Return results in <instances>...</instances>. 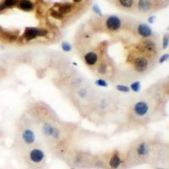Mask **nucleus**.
Instances as JSON below:
<instances>
[{
    "label": "nucleus",
    "mask_w": 169,
    "mask_h": 169,
    "mask_svg": "<svg viewBox=\"0 0 169 169\" xmlns=\"http://www.w3.org/2000/svg\"><path fill=\"white\" fill-rule=\"evenodd\" d=\"M2 3L5 6V9H8L16 6L19 3V0H4Z\"/></svg>",
    "instance_id": "aec40b11"
},
{
    "label": "nucleus",
    "mask_w": 169,
    "mask_h": 169,
    "mask_svg": "<svg viewBox=\"0 0 169 169\" xmlns=\"http://www.w3.org/2000/svg\"><path fill=\"white\" fill-rule=\"evenodd\" d=\"M122 163L121 157L119 156V154L118 151H115L114 153L113 154V155L111 156L110 160H109V166L112 168L116 169L118 168Z\"/></svg>",
    "instance_id": "f8f14e48"
},
{
    "label": "nucleus",
    "mask_w": 169,
    "mask_h": 169,
    "mask_svg": "<svg viewBox=\"0 0 169 169\" xmlns=\"http://www.w3.org/2000/svg\"><path fill=\"white\" fill-rule=\"evenodd\" d=\"M135 50L145 54L149 57L157 59L162 52L161 42L157 37H150L145 39H140L137 43H135Z\"/></svg>",
    "instance_id": "423d86ee"
},
{
    "label": "nucleus",
    "mask_w": 169,
    "mask_h": 169,
    "mask_svg": "<svg viewBox=\"0 0 169 169\" xmlns=\"http://www.w3.org/2000/svg\"><path fill=\"white\" fill-rule=\"evenodd\" d=\"M114 87L117 91L120 92L122 94H128L131 91L129 89V86H126V85H123V84H117V85H115Z\"/></svg>",
    "instance_id": "dca6fc26"
},
{
    "label": "nucleus",
    "mask_w": 169,
    "mask_h": 169,
    "mask_svg": "<svg viewBox=\"0 0 169 169\" xmlns=\"http://www.w3.org/2000/svg\"><path fill=\"white\" fill-rule=\"evenodd\" d=\"M169 46V34L166 33L162 37V42H161V49L162 51H166Z\"/></svg>",
    "instance_id": "f3484780"
},
{
    "label": "nucleus",
    "mask_w": 169,
    "mask_h": 169,
    "mask_svg": "<svg viewBox=\"0 0 169 169\" xmlns=\"http://www.w3.org/2000/svg\"><path fill=\"white\" fill-rule=\"evenodd\" d=\"M36 129L32 120L27 115H22L16 123L14 145L24 151L35 145L36 141Z\"/></svg>",
    "instance_id": "f03ea898"
},
{
    "label": "nucleus",
    "mask_w": 169,
    "mask_h": 169,
    "mask_svg": "<svg viewBox=\"0 0 169 169\" xmlns=\"http://www.w3.org/2000/svg\"><path fill=\"white\" fill-rule=\"evenodd\" d=\"M47 34L48 31L46 29H41L37 27H27L20 37L26 41H31L39 37H45L47 36Z\"/></svg>",
    "instance_id": "6e6552de"
},
{
    "label": "nucleus",
    "mask_w": 169,
    "mask_h": 169,
    "mask_svg": "<svg viewBox=\"0 0 169 169\" xmlns=\"http://www.w3.org/2000/svg\"><path fill=\"white\" fill-rule=\"evenodd\" d=\"M159 143L155 138H150L145 135L140 136L131 144V146L128 152V162L136 161L142 162L147 160Z\"/></svg>",
    "instance_id": "7ed1b4c3"
},
{
    "label": "nucleus",
    "mask_w": 169,
    "mask_h": 169,
    "mask_svg": "<svg viewBox=\"0 0 169 169\" xmlns=\"http://www.w3.org/2000/svg\"><path fill=\"white\" fill-rule=\"evenodd\" d=\"M82 0H74V3H81Z\"/></svg>",
    "instance_id": "a878e982"
},
{
    "label": "nucleus",
    "mask_w": 169,
    "mask_h": 169,
    "mask_svg": "<svg viewBox=\"0 0 169 169\" xmlns=\"http://www.w3.org/2000/svg\"><path fill=\"white\" fill-rule=\"evenodd\" d=\"M155 20V16H151V17H150L148 19V22L150 24H153L154 23V21Z\"/></svg>",
    "instance_id": "393cba45"
},
{
    "label": "nucleus",
    "mask_w": 169,
    "mask_h": 169,
    "mask_svg": "<svg viewBox=\"0 0 169 169\" xmlns=\"http://www.w3.org/2000/svg\"><path fill=\"white\" fill-rule=\"evenodd\" d=\"M129 89H130V91H132L134 93H135V94H138V93L140 91V89H141V84H140V81L135 80V81H133L132 82H130Z\"/></svg>",
    "instance_id": "4468645a"
},
{
    "label": "nucleus",
    "mask_w": 169,
    "mask_h": 169,
    "mask_svg": "<svg viewBox=\"0 0 169 169\" xmlns=\"http://www.w3.org/2000/svg\"><path fill=\"white\" fill-rule=\"evenodd\" d=\"M104 26H105V29L109 33L114 34L121 31L123 23H122L121 19L118 16L111 15L106 19Z\"/></svg>",
    "instance_id": "1a4fd4ad"
},
{
    "label": "nucleus",
    "mask_w": 169,
    "mask_h": 169,
    "mask_svg": "<svg viewBox=\"0 0 169 169\" xmlns=\"http://www.w3.org/2000/svg\"><path fill=\"white\" fill-rule=\"evenodd\" d=\"M123 111V120H122V130H134L145 127L155 118H162L165 113L167 103L161 102L145 91L143 94L137 95L128 100ZM119 125V126H120Z\"/></svg>",
    "instance_id": "f257e3e1"
},
{
    "label": "nucleus",
    "mask_w": 169,
    "mask_h": 169,
    "mask_svg": "<svg viewBox=\"0 0 169 169\" xmlns=\"http://www.w3.org/2000/svg\"><path fill=\"white\" fill-rule=\"evenodd\" d=\"M157 169H165V168H157Z\"/></svg>",
    "instance_id": "bb28decb"
},
{
    "label": "nucleus",
    "mask_w": 169,
    "mask_h": 169,
    "mask_svg": "<svg viewBox=\"0 0 169 169\" xmlns=\"http://www.w3.org/2000/svg\"><path fill=\"white\" fill-rule=\"evenodd\" d=\"M95 85L96 86H99V87H108V82L104 78H99V79L95 81Z\"/></svg>",
    "instance_id": "6ab92c4d"
},
{
    "label": "nucleus",
    "mask_w": 169,
    "mask_h": 169,
    "mask_svg": "<svg viewBox=\"0 0 169 169\" xmlns=\"http://www.w3.org/2000/svg\"><path fill=\"white\" fill-rule=\"evenodd\" d=\"M51 15H52L53 18H55V19H58V20H61V19L63 18V15L61 13H59L58 10H52Z\"/></svg>",
    "instance_id": "5701e85b"
},
{
    "label": "nucleus",
    "mask_w": 169,
    "mask_h": 169,
    "mask_svg": "<svg viewBox=\"0 0 169 169\" xmlns=\"http://www.w3.org/2000/svg\"><path fill=\"white\" fill-rule=\"evenodd\" d=\"M135 35L139 36L140 39H145L155 37V34L153 32L152 29L149 26L145 23H140L135 28Z\"/></svg>",
    "instance_id": "9d476101"
},
{
    "label": "nucleus",
    "mask_w": 169,
    "mask_h": 169,
    "mask_svg": "<svg viewBox=\"0 0 169 169\" xmlns=\"http://www.w3.org/2000/svg\"><path fill=\"white\" fill-rule=\"evenodd\" d=\"M81 53H82L81 54L82 59L84 61L85 64L89 68L94 71L96 67L97 66V64L101 59L102 56L106 53V52L101 48V47H98L92 49L87 48Z\"/></svg>",
    "instance_id": "0eeeda50"
},
{
    "label": "nucleus",
    "mask_w": 169,
    "mask_h": 169,
    "mask_svg": "<svg viewBox=\"0 0 169 169\" xmlns=\"http://www.w3.org/2000/svg\"><path fill=\"white\" fill-rule=\"evenodd\" d=\"M127 62L130 66V71L135 76H143L149 74L154 68L157 59L152 58L133 48L128 53Z\"/></svg>",
    "instance_id": "20e7f679"
},
{
    "label": "nucleus",
    "mask_w": 169,
    "mask_h": 169,
    "mask_svg": "<svg viewBox=\"0 0 169 169\" xmlns=\"http://www.w3.org/2000/svg\"><path fill=\"white\" fill-rule=\"evenodd\" d=\"M61 47H62L63 51H64V52H71L73 49V46L68 41H63L61 43Z\"/></svg>",
    "instance_id": "412c9836"
},
{
    "label": "nucleus",
    "mask_w": 169,
    "mask_h": 169,
    "mask_svg": "<svg viewBox=\"0 0 169 169\" xmlns=\"http://www.w3.org/2000/svg\"><path fill=\"white\" fill-rule=\"evenodd\" d=\"M58 11L61 13L63 15L66 14L68 13H70L72 11V4H61L60 6L58 7Z\"/></svg>",
    "instance_id": "2eb2a0df"
},
{
    "label": "nucleus",
    "mask_w": 169,
    "mask_h": 169,
    "mask_svg": "<svg viewBox=\"0 0 169 169\" xmlns=\"http://www.w3.org/2000/svg\"><path fill=\"white\" fill-rule=\"evenodd\" d=\"M18 6L21 10L30 12L34 9L33 3L30 0H19Z\"/></svg>",
    "instance_id": "ddd939ff"
},
{
    "label": "nucleus",
    "mask_w": 169,
    "mask_h": 169,
    "mask_svg": "<svg viewBox=\"0 0 169 169\" xmlns=\"http://www.w3.org/2000/svg\"><path fill=\"white\" fill-rule=\"evenodd\" d=\"M169 59V54L168 53H163L161 56H159L158 57V58H157V62L159 63H165V62H167V61Z\"/></svg>",
    "instance_id": "4be33fe9"
},
{
    "label": "nucleus",
    "mask_w": 169,
    "mask_h": 169,
    "mask_svg": "<svg viewBox=\"0 0 169 169\" xmlns=\"http://www.w3.org/2000/svg\"><path fill=\"white\" fill-rule=\"evenodd\" d=\"M137 8L140 12L147 13L152 8V3L150 0H139L137 4Z\"/></svg>",
    "instance_id": "9b49d317"
},
{
    "label": "nucleus",
    "mask_w": 169,
    "mask_h": 169,
    "mask_svg": "<svg viewBox=\"0 0 169 169\" xmlns=\"http://www.w3.org/2000/svg\"><path fill=\"white\" fill-rule=\"evenodd\" d=\"M93 11H94L96 14H98L99 16H102V13H101V9L99 8V6H98L97 4H95L94 6H93Z\"/></svg>",
    "instance_id": "b1692460"
},
{
    "label": "nucleus",
    "mask_w": 169,
    "mask_h": 169,
    "mask_svg": "<svg viewBox=\"0 0 169 169\" xmlns=\"http://www.w3.org/2000/svg\"><path fill=\"white\" fill-rule=\"evenodd\" d=\"M118 4L123 9H130L134 5V0H118Z\"/></svg>",
    "instance_id": "a211bd4d"
},
{
    "label": "nucleus",
    "mask_w": 169,
    "mask_h": 169,
    "mask_svg": "<svg viewBox=\"0 0 169 169\" xmlns=\"http://www.w3.org/2000/svg\"><path fill=\"white\" fill-rule=\"evenodd\" d=\"M24 152V158L26 164L34 169H40L44 167L46 162V155L42 149L37 145H33Z\"/></svg>",
    "instance_id": "39448f33"
}]
</instances>
